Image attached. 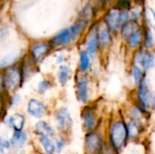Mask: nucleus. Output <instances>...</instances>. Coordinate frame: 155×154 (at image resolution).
<instances>
[{"instance_id":"c03bdc74","label":"nucleus","mask_w":155,"mask_h":154,"mask_svg":"<svg viewBox=\"0 0 155 154\" xmlns=\"http://www.w3.org/2000/svg\"><path fill=\"white\" fill-rule=\"evenodd\" d=\"M104 1H105L106 3H110V2H111L112 0H104Z\"/></svg>"},{"instance_id":"dca6fc26","label":"nucleus","mask_w":155,"mask_h":154,"mask_svg":"<svg viewBox=\"0 0 155 154\" xmlns=\"http://www.w3.org/2000/svg\"><path fill=\"white\" fill-rule=\"evenodd\" d=\"M84 50L88 53V54L91 56V58L95 60L101 51L98 34H97V27L93 28L90 33L88 34L85 41V48Z\"/></svg>"},{"instance_id":"f704fd0d","label":"nucleus","mask_w":155,"mask_h":154,"mask_svg":"<svg viewBox=\"0 0 155 154\" xmlns=\"http://www.w3.org/2000/svg\"><path fill=\"white\" fill-rule=\"evenodd\" d=\"M102 154H120V152H118L114 147H112L106 141L105 145L104 147V150L102 152Z\"/></svg>"},{"instance_id":"f257e3e1","label":"nucleus","mask_w":155,"mask_h":154,"mask_svg":"<svg viewBox=\"0 0 155 154\" xmlns=\"http://www.w3.org/2000/svg\"><path fill=\"white\" fill-rule=\"evenodd\" d=\"M107 143L118 152H122L129 143L127 123L124 113L120 112L112 115L104 124Z\"/></svg>"},{"instance_id":"9d476101","label":"nucleus","mask_w":155,"mask_h":154,"mask_svg":"<svg viewBox=\"0 0 155 154\" xmlns=\"http://www.w3.org/2000/svg\"><path fill=\"white\" fill-rule=\"evenodd\" d=\"M28 117L22 111H15L9 113L1 122L3 125L11 133L22 132L26 130Z\"/></svg>"},{"instance_id":"20e7f679","label":"nucleus","mask_w":155,"mask_h":154,"mask_svg":"<svg viewBox=\"0 0 155 154\" xmlns=\"http://www.w3.org/2000/svg\"><path fill=\"white\" fill-rule=\"evenodd\" d=\"M80 120L84 133L104 126L103 123V117L100 116L98 107L94 102L82 106L80 111Z\"/></svg>"},{"instance_id":"6ab92c4d","label":"nucleus","mask_w":155,"mask_h":154,"mask_svg":"<svg viewBox=\"0 0 155 154\" xmlns=\"http://www.w3.org/2000/svg\"><path fill=\"white\" fill-rule=\"evenodd\" d=\"M25 56L21 52L12 51L0 57V71H5L10 67L17 65Z\"/></svg>"},{"instance_id":"f8f14e48","label":"nucleus","mask_w":155,"mask_h":154,"mask_svg":"<svg viewBox=\"0 0 155 154\" xmlns=\"http://www.w3.org/2000/svg\"><path fill=\"white\" fill-rule=\"evenodd\" d=\"M127 123V130H128V137L129 143H134L140 141L144 133L147 132L149 122L142 121V120H134V119H126Z\"/></svg>"},{"instance_id":"4468645a","label":"nucleus","mask_w":155,"mask_h":154,"mask_svg":"<svg viewBox=\"0 0 155 154\" xmlns=\"http://www.w3.org/2000/svg\"><path fill=\"white\" fill-rule=\"evenodd\" d=\"M30 132H31L33 137L46 135V136L54 138L57 134V132H56L54 126L47 119L35 121Z\"/></svg>"},{"instance_id":"a878e982","label":"nucleus","mask_w":155,"mask_h":154,"mask_svg":"<svg viewBox=\"0 0 155 154\" xmlns=\"http://www.w3.org/2000/svg\"><path fill=\"white\" fill-rule=\"evenodd\" d=\"M87 25H88L87 21L80 19L79 21H77L76 23H74L73 25H71L69 27V31H70V34H71V38H72L73 44L74 42H76L77 39L81 36V34H83V32L86 28Z\"/></svg>"},{"instance_id":"aec40b11","label":"nucleus","mask_w":155,"mask_h":154,"mask_svg":"<svg viewBox=\"0 0 155 154\" xmlns=\"http://www.w3.org/2000/svg\"><path fill=\"white\" fill-rule=\"evenodd\" d=\"M34 142L35 143V149L43 154H56L55 147L54 143V139L52 137L42 135L38 137H34Z\"/></svg>"},{"instance_id":"a19ab883","label":"nucleus","mask_w":155,"mask_h":154,"mask_svg":"<svg viewBox=\"0 0 155 154\" xmlns=\"http://www.w3.org/2000/svg\"><path fill=\"white\" fill-rule=\"evenodd\" d=\"M12 154H28V153L25 152V150H23V151H19V152H13Z\"/></svg>"},{"instance_id":"cd10ccee","label":"nucleus","mask_w":155,"mask_h":154,"mask_svg":"<svg viewBox=\"0 0 155 154\" xmlns=\"http://www.w3.org/2000/svg\"><path fill=\"white\" fill-rule=\"evenodd\" d=\"M143 48L153 51L155 47V39L152 30L148 27L143 29Z\"/></svg>"},{"instance_id":"2f4dec72","label":"nucleus","mask_w":155,"mask_h":154,"mask_svg":"<svg viewBox=\"0 0 155 154\" xmlns=\"http://www.w3.org/2000/svg\"><path fill=\"white\" fill-rule=\"evenodd\" d=\"M130 20V14L128 11H119V15H118V21H117V29L118 31H120V29L122 28V26L127 23Z\"/></svg>"},{"instance_id":"a211bd4d","label":"nucleus","mask_w":155,"mask_h":154,"mask_svg":"<svg viewBox=\"0 0 155 154\" xmlns=\"http://www.w3.org/2000/svg\"><path fill=\"white\" fill-rule=\"evenodd\" d=\"M92 71L93 59L84 49L80 50L78 54V64L75 73L80 74H91Z\"/></svg>"},{"instance_id":"c85d7f7f","label":"nucleus","mask_w":155,"mask_h":154,"mask_svg":"<svg viewBox=\"0 0 155 154\" xmlns=\"http://www.w3.org/2000/svg\"><path fill=\"white\" fill-rule=\"evenodd\" d=\"M53 139H54V147H55V153H64V152L65 151V149L69 143L70 137L65 136L64 134L57 133Z\"/></svg>"},{"instance_id":"f03ea898","label":"nucleus","mask_w":155,"mask_h":154,"mask_svg":"<svg viewBox=\"0 0 155 154\" xmlns=\"http://www.w3.org/2000/svg\"><path fill=\"white\" fill-rule=\"evenodd\" d=\"M74 89L76 101L83 105H86L93 102L94 81L92 74H80L74 72Z\"/></svg>"},{"instance_id":"58836bf2","label":"nucleus","mask_w":155,"mask_h":154,"mask_svg":"<svg viewBox=\"0 0 155 154\" xmlns=\"http://www.w3.org/2000/svg\"><path fill=\"white\" fill-rule=\"evenodd\" d=\"M141 17H142V15H141V12H140V11H138V10H134V11H133V12L131 13V15H130V18H132L131 20L135 21V22H137V23H138V21L141 19Z\"/></svg>"},{"instance_id":"e433bc0d","label":"nucleus","mask_w":155,"mask_h":154,"mask_svg":"<svg viewBox=\"0 0 155 154\" xmlns=\"http://www.w3.org/2000/svg\"><path fill=\"white\" fill-rule=\"evenodd\" d=\"M64 64H66V58H65V56L63 55V54H58L55 57V59H54V64L56 66H60V65Z\"/></svg>"},{"instance_id":"4be33fe9","label":"nucleus","mask_w":155,"mask_h":154,"mask_svg":"<svg viewBox=\"0 0 155 154\" xmlns=\"http://www.w3.org/2000/svg\"><path fill=\"white\" fill-rule=\"evenodd\" d=\"M55 85V81L50 76H44L36 84L35 92L38 96H44L50 92Z\"/></svg>"},{"instance_id":"6e6552de","label":"nucleus","mask_w":155,"mask_h":154,"mask_svg":"<svg viewBox=\"0 0 155 154\" xmlns=\"http://www.w3.org/2000/svg\"><path fill=\"white\" fill-rule=\"evenodd\" d=\"M153 91L151 90L150 82L148 77H146L141 84L134 88V100L135 103L144 113H151V103L153 99Z\"/></svg>"},{"instance_id":"72a5a7b5","label":"nucleus","mask_w":155,"mask_h":154,"mask_svg":"<svg viewBox=\"0 0 155 154\" xmlns=\"http://www.w3.org/2000/svg\"><path fill=\"white\" fill-rule=\"evenodd\" d=\"M81 15H82V19L88 22V20H89V19L91 18V16H92V8H91V6H90L89 5H85L83 11H82Z\"/></svg>"},{"instance_id":"c9c22d12","label":"nucleus","mask_w":155,"mask_h":154,"mask_svg":"<svg viewBox=\"0 0 155 154\" xmlns=\"http://www.w3.org/2000/svg\"><path fill=\"white\" fill-rule=\"evenodd\" d=\"M9 30L7 27H0V44L3 43L8 36Z\"/></svg>"},{"instance_id":"9b49d317","label":"nucleus","mask_w":155,"mask_h":154,"mask_svg":"<svg viewBox=\"0 0 155 154\" xmlns=\"http://www.w3.org/2000/svg\"><path fill=\"white\" fill-rule=\"evenodd\" d=\"M132 64L139 65L146 74H148L155 67V54L153 51L145 50L142 47L134 51Z\"/></svg>"},{"instance_id":"79ce46f5","label":"nucleus","mask_w":155,"mask_h":154,"mask_svg":"<svg viewBox=\"0 0 155 154\" xmlns=\"http://www.w3.org/2000/svg\"><path fill=\"white\" fill-rule=\"evenodd\" d=\"M28 154H43V153H41L38 150H36L35 148H34V149H33V151H32L30 153H28Z\"/></svg>"},{"instance_id":"4c0bfd02","label":"nucleus","mask_w":155,"mask_h":154,"mask_svg":"<svg viewBox=\"0 0 155 154\" xmlns=\"http://www.w3.org/2000/svg\"><path fill=\"white\" fill-rule=\"evenodd\" d=\"M0 94H2V95H8L6 93V92H5L4 75H3V72L2 71H0Z\"/></svg>"},{"instance_id":"7ed1b4c3","label":"nucleus","mask_w":155,"mask_h":154,"mask_svg":"<svg viewBox=\"0 0 155 154\" xmlns=\"http://www.w3.org/2000/svg\"><path fill=\"white\" fill-rule=\"evenodd\" d=\"M52 123L57 133L70 137L74 128V118L67 105H61L51 113Z\"/></svg>"},{"instance_id":"bb28decb","label":"nucleus","mask_w":155,"mask_h":154,"mask_svg":"<svg viewBox=\"0 0 155 154\" xmlns=\"http://www.w3.org/2000/svg\"><path fill=\"white\" fill-rule=\"evenodd\" d=\"M139 28L138 26V23L135 22V21H133V20H129L127 23H125L122 28L120 29V34H121V36L122 38L126 42L127 39Z\"/></svg>"},{"instance_id":"a18cd8bd","label":"nucleus","mask_w":155,"mask_h":154,"mask_svg":"<svg viewBox=\"0 0 155 154\" xmlns=\"http://www.w3.org/2000/svg\"><path fill=\"white\" fill-rule=\"evenodd\" d=\"M154 81H155V79H154Z\"/></svg>"},{"instance_id":"412c9836","label":"nucleus","mask_w":155,"mask_h":154,"mask_svg":"<svg viewBox=\"0 0 155 154\" xmlns=\"http://www.w3.org/2000/svg\"><path fill=\"white\" fill-rule=\"evenodd\" d=\"M97 34L101 50L108 49L113 44V33L106 26V25L97 26Z\"/></svg>"},{"instance_id":"ea45409f","label":"nucleus","mask_w":155,"mask_h":154,"mask_svg":"<svg viewBox=\"0 0 155 154\" xmlns=\"http://www.w3.org/2000/svg\"><path fill=\"white\" fill-rule=\"evenodd\" d=\"M151 113L152 114L155 115V92L153 93V99H152V103H151Z\"/></svg>"},{"instance_id":"393cba45","label":"nucleus","mask_w":155,"mask_h":154,"mask_svg":"<svg viewBox=\"0 0 155 154\" xmlns=\"http://www.w3.org/2000/svg\"><path fill=\"white\" fill-rule=\"evenodd\" d=\"M130 74H131V77L133 79V83L135 88L138 87L141 84V83L147 77V74L142 69V67L134 64H131Z\"/></svg>"},{"instance_id":"1a4fd4ad","label":"nucleus","mask_w":155,"mask_h":154,"mask_svg":"<svg viewBox=\"0 0 155 154\" xmlns=\"http://www.w3.org/2000/svg\"><path fill=\"white\" fill-rule=\"evenodd\" d=\"M53 48L49 41H39L35 42L28 49L26 57L37 67L45 61V59L51 54Z\"/></svg>"},{"instance_id":"0eeeda50","label":"nucleus","mask_w":155,"mask_h":154,"mask_svg":"<svg viewBox=\"0 0 155 154\" xmlns=\"http://www.w3.org/2000/svg\"><path fill=\"white\" fill-rule=\"evenodd\" d=\"M2 72L4 75L5 92L7 94L20 91L26 84L24 80L19 64Z\"/></svg>"},{"instance_id":"5701e85b","label":"nucleus","mask_w":155,"mask_h":154,"mask_svg":"<svg viewBox=\"0 0 155 154\" xmlns=\"http://www.w3.org/2000/svg\"><path fill=\"white\" fill-rule=\"evenodd\" d=\"M23 102H24V99L20 91L8 94L6 98V105H7L8 112L18 111V109L23 104Z\"/></svg>"},{"instance_id":"f3484780","label":"nucleus","mask_w":155,"mask_h":154,"mask_svg":"<svg viewBox=\"0 0 155 154\" xmlns=\"http://www.w3.org/2000/svg\"><path fill=\"white\" fill-rule=\"evenodd\" d=\"M74 75V71L68 64H62L60 66H57L55 73V82L60 87L64 88L72 81Z\"/></svg>"},{"instance_id":"473e14b6","label":"nucleus","mask_w":155,"mask_h":154,"mask_svg":"<svg viewBox=\"0 0 155 154\" xmlns=\"http://www.w3.org/2000/svg\"><path fill=\"white\" fill-rule=\"evenodd\" d=\"M116 7L120 9V11H127L131 7V2L130 0H118L116 3Z\"/></svg>"},{"instance_id":"39448f33","label":"nucleus","mask_w":155,"mask_h":154,"mask_svg":"<svg viewBox=\"0 0 155 154\" xmlns=\"http://www.w3.org/2000/svg\"><path fill=\"white\" fill-rule=\"evenodd\" d=\"M106 143L104 126L94 131L85 133L83 140L84 154H102Z\"/></svg>"},{"instance_id":"ddd939ff","label":"nucleus","mask_w":155,"mask_h":154,"mask_svg":"<svg viewBox=\"0 0 155 154\" xmlns=\"http://www.w3.org/2000/svg\"><path fill=\"white\" fill-rule=\"evenodd\" d=\"M13 152L25 150L32 142V133L27 129L22 132H13L8 137Z\"/></svg>"},{"instance_id":"c756f323","label":"nucleus","mask_w":155,"mask_h":154,"mask_svg":"<svg viewBox=\"0 0 155 154\" xmlns=\"http://www.w3.org/2000/svg\"><path fill=\"white\" fill-rule=\"evenodd\" d=\"M118 15L119 11L111 10L105 15V25L110 29V31L114 34L118 31L117 29V21H118Z\"/></svg>"},{"instance_id":"2eb2a0df","label":"nucleus","mask_w":155,"mask_h":154,"mask_svg":"<svg viewBox=\"0 0 155 154\" xmlns=\"http://www.w3.org/2000/svg\"><path fill=\"white\" fill-rule=\"evenodd\" d=\"M49 43L53 48L54 49H60V48H64L69 46L70 44H73L72 38H71V34L68 28H64L57 32L54 35L51 37L49 40Z\"/></svg>"},{"instance_id":"b1692460","label":"nucleus","mask_w":155,"mask_h":154,"mask_svg":"<svg viewBox=\"0 0 155 154\" xmlns=\"http://www.w3.org/2000/svg\"><path fill=\"white\" fill-rule=\"evenodd\" d=\"M126 44L129 49L136 51L143 46V29L139 27L126 41Z\"/></svg>"},{"instance_id":"7c9ffc66","label":"nucleus","mask_w":155,"mask_h":154,"mask_svg":"<svg viewBox=\"0 0 155 154\" xmlns=\"http://www.w3.org/2000/svg\"><path fill=\"white\" fill-rule=\"evenodd\" d=\"M12 152L9 139L0 134V154H12Z\"/></svg>"},{"instance_id":"37998d69","label":"nucleus","mask_w":155,"mask_h":154,"mask_svg":"<svg viewBox=\"0 0 155 154\" xmlns=\"http://www.w3.org/2000/svg\"><path fill=\"white\" fill-rule=\"evenodd\" d=\"M149 10L151 11V14H152V15H153V21H154L155 23V12L152 9V8H149ZM154 30H155V25H154Z\"/></svg>"},{"instance_id":"423d86ee","label":"nucleus","mask_w":155,"mask_h":154,"mask_svg":"<svg viewBox=\"0 0 155 154\" xmlns=\"http://www.w3.org/2000/svg\"><path fill=\"white\" fill-rule=\"evenodd\" d=\"M26 116L35 121L45 119L51 115L52 111L48 103L38 96H33L27 99L25 104V112Z\"/></svg>"}]
</instances>
